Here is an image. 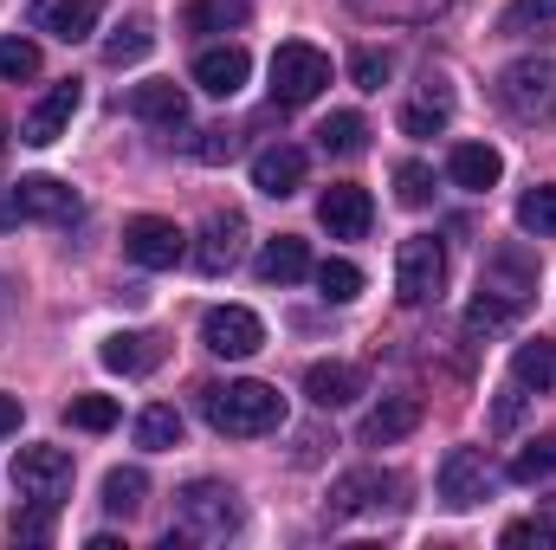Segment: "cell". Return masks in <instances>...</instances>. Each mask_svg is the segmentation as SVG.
<instances>
[{"instance_id": "obj_39", "label": "cell", "mask_w": 556, "mask_h": 550, "mask_svg": "<svg viewBox=\"0 0 556 550\" xmlns=\"http://www.w3.org/2000/svg\"><path fill=\"white\" fill-rule=\"evenodd\" d=\"M511 317H518V304H505V298H492V291H479L472 311H466L472 330H498V324H511Z\"/></svg>"}, {"instance_id": "obj_13", "label": "cell", "mask_w": 556, "mask_h": 550, "mask_svg": "<svg viewBox=\"0 0 556 550\" xmlns=\"http://www.w3.org/2000/svg\"><path fill=\"white\" fill-rule=\"evenodd\" d=\"M240 253H247V221L233 214V208H220V214H207L201 221V247H194V266L207 278L233 273L240 266Z\"/></svg>"}, {"instance_id": "obj_2", "label": "cell", "mask_w": 556, "mask_h": 550, "mask_svg": "<svg viewBox=\"0 0 556 550\" xmlns=\"http://www.w3.org/2000/svg\"><path fill=\"white\" fill-rule=\"evenodd\" d=\"M175 532H181V538H201V545L233 538V532H240V499H233V486H220V479H188V486L175 492Z\"/></svg>"}, {"instance_id": "obj_10", "label": "cell", "mask_w": 556, "mask_h": 550, "mask_svg": "<svg viewBox=\"0 0 556 550\" xmlns=\"http://www.w3.org/2000/svg\"><path fill=\"white\" fill-rule=\"evenodd\" d=\"M317 221H324L330 240H363V234L376 227V201H369V188H356V182H330V188L317 195Z\"/></svg>"}, {"instance_id": "obj_33", "label": "cell", "mask_w": 556, "mask_h": 550, "mask_svg": "<svg viewBox=\"0 0 556 550\" xmlns=\"http://www.w3.org/2000/svg\"><path fill=\"white\" fill-rule=\"evenodd\" d=\"M317 278V291L330 298V304H350V298H363V273L350 266V260H324V266H311Z\"/></svg>"}, {"instance_id": "obj_28", "label": "cell", "mask_w": 556, "mask_h": 550, "mask_svg": "<svg viewBox=\"0 0 556 550\" xmlns=\"http://www.w3.org/2000/svg\"><path fill=\"white\" fill-rule=\"evenodd\" d=\"M363 142H369V124H363L356 111H330V117L317 124V149H324V155H356Z\"/></svg>"}, {"instance_id": "obj_20", "label": "cell", "mask_w": 556, "mask_h": 550, "mask_svg": "<svg viewBox=\"0 0 556 550\" xmlns=\"http://www.w3.org/2000/svg\"><path fill=\"white\" fill-rule=\"evenodd\" d=\"M420 427V396H382L363 414V447H395Z\"/></svg>"}, {"instance_id": "obj_18", "label": "cell", "mask_w": 556, "mask_h": 550, "mask_svg": "<svg viewBox=\"0 0 556 550\" xmlns=\"http://www.w3.org/2000/svg\"><path fill=\"white\" fill-rule=\"evenodd\" d=\"M498 175H505V155L492 142H453V155H446V182L453 188L485 195V188H498Z\"/></svg>"}, {"instance_id": "obj_30", "label": "cell", "mask_w": 556, "mask_h": 550, "mask_svg": "<svg viewBox=\"0 0 556 550\" xmlns=\"http://www.w3.org/2000/svg\"><path fill=\"white\" fill-rule=\"evenodd\" d=\"M149 46H155L149 20H117L104 39V65H137V59H149Z\"/></svg>"}, {"instance_id": "obj_42", "label": "cell", "mask_w": 556, "mask_h": 550, "mask_svg": "<svg viewBox=\"0 0 556 550\" xmlns=\"http://www.w3.org/2000/svg\"><path fill=\"white\" fill-rule=\"evenodd\" d=\"M518 414H525V383H511V389L498 396V409H492V427H498V434H511V427H518Z\"/></svg>"}, {"instance_id": "obj_43", "label": "cell", "mask_w": 556, "mask_h": 550, "mask_svg": "<svg viewBox=\"0 0 556 550\" xmlns=\"http://www.w3.org/2000/svg\"><path fill=\"white\" fill-rule=\"evenodd\" d=\"M498 545L505 550H551V538H544V532H538V518H518V525H505V538H498Z\"/></svg>"}, {"instance_id": "obj_35", "label": "cell", "mask_w": 556, "mask_h": 550, "mask_svg": "<svg viewBox=\"0 0 556 550\" xmlns=\"http://www.w3.org/2000/svg\"><path fill=\"white\" fill-rule=\"evenodd\" d=\"M0 78H7V85L39 78V46H33V39H20V33H13V39H0Z\"/></svg>"}, {"instance_id": "obj_16", "label": "cell", "mask_w": 556, "mask_h": 550, "mask_svg": "<svg viewBox=\"0 0 556 550\" xmlns=\"http://www.w3.org/2000/svg\"><path fill=\"white\" fill-rule=\"evenodd\" d=\"M33 33L78 46L98 33V0H33Z\"/></svg>"}, {"instance_id": "obj_41", "label": "cell", "mask_w": 556, "mask_h": 550, "mask_svg": "<svg viewBox=\"0 0 556 550\" xmlns=\"http://www.w3.org/2000/svg\"><path fill=\"white\" fill-rule=\"evenodd\" d=\"M402 130H408V137H440V130H446V111L420 98V104H408V111H402Z\"/></svg>"}, {"instance_id": "obj_11", "label": "cell", "mask_w": 556, "mask_h": 550, "mask_svg": "<svg viewBox=\"0 0 556 550\" xmlns=\"http://www.w3.org/2000/svg\"><path fill=\"white\" fill-rule=\"evenodd\" d=\"M395 492H402V479H395V473H382V466H356V473H343V479L330 486V518L382 512V505H395Z\"/></svg>"}, {"instance_id": "obj_47", "label": "cell", "mask_w": 556, "mask_h": 550, "mask_svg": "<svg viewBox=\"0 0 556 550\" xmlns=\"http://www.w3.org/2000/svg\"><path fill=\"white\" fill-rule=\"evenodd\" d=\"M538 532L556 545V499H544V505H538Z\"/></svg>"}, {"instance_id": "obj_7", "label": "cell", "mask_w": 556, "mask_h": 550, "mask_svg": "<svg viewBox=\"0 0 556 550\" xmlns=\"http://www.w3.org/2000/svg\"><path fill=\"white\" fill-rule=\"evenodd\" d=\"M201 343H207L214 357H227V363H247V357L266 350V324H260V311H247V304H214V311L201 317Z\"/></svg>"}, {"instance_id": "obj_25", "label": "cell", "mask_w": 556, "mask_h": 550, "mask_svg": "<svg viewBox=\"0 0 556 550\" xmlns=\"http://www.w3.org/2000/svg\"><path fill=\"white\" fill-rule=\"evenodd\" d=\"M453 0H350V13L356 20H382V26H427V20H440Z\"/></svg>"}, {"instance_id": "obj_26", "label": "cell", "mask_w": 556, "mask_h": 550, "mask_svg": "<svg viewBox=\"0 0 556 550\" xmlns=\"http://www.w3.org/2000/svg\"><path fill=\"white\" fill-rule=\"evenodd\" d=\"M142 499H149V473L142 466H111L104 473V512L111 518H137Z\"/></svg>"}, {"instance_id": "obj_9", "label": "cell", "mask_w": 556, "mask_h": 550, "mask_svg": "<svg viewBox=\"0 0 556 550\" xmlns=\"http://www.w3.org/2000/svg\"><path fill=\"white\" fill-rule=\"evenodd\" d=\"M492 466H485V453L479 447H446V460H440V499L453 505V512H472V505H485L492 499Z\"/></svg>"}, {"instance_id": "obj_21", "label": "cell", "mask_w": 556, "mask_h": 550, "mask_svg": "<svg viewBox=\"0 0 556 550\" xmlns=\"http://www.w3.org/2000/svg\"><path fill=\"white\" fill-rule=\"evenodd\" d=\"M130 117L162 124V130H181V124H188V91H181L175 78H149V85L130 91Z\"/></svg>"}, {"instance_id": "obj_31", "label": "cell", "mask_w": 556, "mask_h": 550, "mask_svg": "<svg viewBox=\"0 0 556 550\" xmlns=\"http://www.w3.org/2000/svg\"><path fill=\"white\" fill-rule=\"evenodd\" d=\"M556 473V434H538V440H525L518 453H511V479L518 486H538V479H551Z\"/></svg>"}, {"instance_id": "obj_32", "label": "cell", "mask_w": 556, "mask_h": 550, "mask_svg": "<svg viewBox=\"0 0 556 550\" xmlns=\"http://www.w3.org/2000/svg\"><path fill=\"white\" fill-rule=\"evenodd\" d=\"M518 227L538 234V240H551L556 234V182H538L531 195H518Z\"/></svg>"}, {"instance_id": "obj_3", "label": "cell", "mask_w": 556, "mask_h": 550, "mask_svg": "<svg viewBox=\"0 0 556 550\" xmlns=\"http://www.w3.org/2000/svg\"><path fill=\"white\" fill-rule=\"evenodd\" d=\"M324 85H330V59H324L311 39H285L273 52V104L298 111V104L324 98Z\"/></svg>"}, {"instance_id": "obj_37", "label": "cell", "mask_w": 556, "mask_h": 550, "mask_svg": "<svg viewBox=\"0 0 556 550\" xmlns=\"http://www.w3.org/2000/svg\"><path fill=\"white\" fill-rule=\"evenodd\" d=\"M389 72H395V59H389V52H376V46H363V52L350 59V78H356L363 91H382V85H389Z\"/></svg>"}, {"instance_id": "obj_19", "label": "cell", "mask_w": 556, "mask_h": 550, "mask_svg": "<svg viewBox=\"0 0 556 550\" xmlns=\"http://www.w3.org/2000/svg\"><path fill=\"white\" fill-rule=\"evenodd\" d=\"M363 389H369V383H363L356 363H311V370H304V396H311V409H350Z\"/></svg>"}, {"instance_id": "obj_14", "label": "cell", "mask_w": 556, "mask_h": 550, "mask_svg": "<svg viewBox=\"0 0 556 550\" xmlns=\"http://www.w3.org/2000/svg\"><path fill=\"white\" fill-rule=\"evenodd\" d=\"M13 214L20 221H78V188L59 175H20L13 182Z\"/></svg>"}, {"instance_id": "obj_34", "label": "cell", "mask_w": 556, "mask_h": 550, "mask_svg": "<svg viewBox=\"0 0 556 550\" xmlns=\"http://www.w3.org/2000/svg\"><path fill=\"white\" fill-rule=\"evenodd\" d=\"M65 421L85 427V434H111V427H117V402H111V396H72Z\"/></svg>"}, {"instance_id": "obj_1", "label": "cell", "mask_w": 556, "mask_h": 550, "mask_svg": "<svg viewBox=\"0 0 556 550\" xmlns=\"http://www.w3.org/2000/svg\"><path fill=\"white\" fill-rule=\"evenodd\" d=\"M201 414H207L214 434L260 440V434L285 427V396H278L273 383H253V376H240V383H201Z\"/></svg>"}, {"instance_id": "obj_4", "label": "cell", "mask_w": 556, "mask_h": 550, "mask_svg": "<svg viewBox=\"0 0 556 550\" xmlns=\"http://www.w3.org/2000/svg\"><path fill=\"white\" fill-rule=\"evenodd\" d=\"M498 104L518 124H551L556 117V65L551 59H518L498 72Z\"/></svg>"}, {"instance_id": "obj_45", "label": "cell", "mask_w": 556, "mask_h": 550, "mask_svg": "<svg viewBox=\"0 0 556 550\" xmlns=\"http://www.w3.org/2000/svg\"><path fill=\"white\" fill-rule=\"evenodd\" d=\"M420 98H427V104H440V111H453V85H446L440 72H427V78H420Z\"/></svg>"}, {"instance_id": "obj_15", "label": "cell", "mask_w": 556, "mask_h": 550, "mask_svg": "<svg viewBox=\"0 0 556 550\" xmlns=\"http://www.w3.org/2000/svg\"><path fill=\"white\" fill-rule=\"evenodd\" d=\"M247 78H253L247 46H207V52L194 59V85H201L207 98H233V91H247Z\"/></svg>"}, {"instance_id": "obj_8", "label": "cell", "mask_w": 556, "mask_h": 550, "mask_svg": "<svg viewBox=\"0 0 556 550\" xmlns=\"http://www.w3.org/2000/svg\"><path fill=\"white\" fill-rule=\"evenodd\" d=\"M124 253L137 260L142 273H168V266L188 260V234H181L175 221H162V214H137V221L124 227Z\"/></svg>"}, {"instance_id": "obj_36", "label": "cell", "mask_w": 556, "mask_h": 550, "mask_svg": "<svg viewBox=\"0 0 556 550\" xmlns=\"http://www.w3.org/2000/svg\"><path fill=\"white\" fill-rule=\"evenodd\" d=\"M395 201H402V208H427V201H433V168H427V162H402V168H395Z\"/></svg>"}, {"instance_id": "obj_46", "label": "cell", "mask_w": 556, "mask_h": 550, "mask_svg": "<svg viewBox=\"0 0 556 550\" xmlns=\"http://www.w3.org/2000/svg\"><path fill=\"white\" fill-rule=\"evenodd\" d=\"M0 434H20V396L0 389Z\"/></svg>"}, {"instance_id": "obj_22", "label": "cell", "mask_w": 556, "mask_h": 550, "mask_svg": "<svg viewBox=\"0 0 556 550\" xmlns=\"http://www.w3.org/2000/svg\"><path fill=\"white\" fill-rule=\"evenodd\" d=\"M104 370H117V376H149L168 350H162V337L155 330H117V337H104Z\"/></svg>"}, {"instance_id": "obj_6", "label": "cell", "mask_w": 556, "mask_h": 550, "mask_svg": "<svg viewBox=\"0 0 556 550\" xmlns=\"http://www.w3.org/2000/svg\"><path fill=\"white\" fill-rule=\"evenodd\" d=\"M13 486H20V499H39V505L59 512V505L72 499V453H65V447H20Z\"/></svg>"}, {"instance_id": "obj_29", "label": "cell", "mask_w": 556, "mask_h": 550, "mask_svg": "<svg viewBox=\"0 0 556 550\" xmlns=\"http://www.w3.org/2000/svg\"><path fill=\"white\" fill-rule=\"evenodd\" d=\"M137 447H149V453L181 447V414L168 409V402H149V409L137 414Z\"/></svg>"}, {"instance_id": "obj_38", "label": "cell", "mask_w": 556, "mask_h": 550, "mask_svg": "<svg viewBox=\"0 0 556 550\" xmlns=\"http://www.w3.org/2000/svg\"><path fill=\"white\" fill-rule=\"evenodd\" d=\"M13 538H26V545H46L52 538V505H39V499H26L20 512H13V525H7Z\"/></svg>"}, {"instance_id": "obj_27", "label": "cell", "mask_w": 556, "mask_h": 550, "mask_svg": "<svg viewBox=\"0 0 556 550\" xmlns=\"http://www.w3.org/2000/svg\"><path fill=\"white\" fill-rule=\"evenodd\" d=\"M511 383H525V389H556V343L551 337H531V343H518V357H511Z\"/></svg>"}, {"instance_id": "obj_44", "label": "cell", "mask_w": 556, "mask_h": 550, "mask_svg": "<svg viewBox=\"0 0 556 550\" xmlns=\"http://www.w3.org/2000/svg\"><path fill=\"white\" fill-rule=\"evenodd\" d=\"M194 155H201V162H227V155H233V137H227V130H201Z\"/></svg>"}, {"instance_id": "obj_17", "label": "cell", "mask_w": 556, "mask_h": 550, "mask_svg": "<svg viewBox=\"0 0 556 550\" xmlns=\"http://www.w3.org/2000/svg\"><path fill=\"white\" fill-rule=\"evenodd\" d=\"M304 149L298 142H273V149H260L253 155V188L260 195H273V201H285V195H298L304 188Z\"/></svg>"}, {"instance_id": "obj_40", "label": "cell", "mask_w": 556, "mask_h": 550, "mask_svg": "<svg viewBox=\"0 0 556 550\" xmlns=\"http://www.w3.org/2000/svg\"><path fill=\"white\" fill-rule=\"evenodd\" d=\"M544 20H556V0H511L505 7V33H525V26H544Z\"/></svg>"}, {"instance_id": "obj_23", "label": "cell", "mask_w": 556, "mask_h": 550, "mask_svg": "<svg viewBox=\"0 0 556 550\" xmlns=\"http://www.w3.org/2000/svg\"><path fill=\"white\" fill-rule=\"evenodd\" d=\"M253 273L266 278V285H298V278L311 273V247H304L298 234H278V240H266V247H260Z\"/></svg>"}, {"instance_id": "obj_12", "label": "cell", "mask_w": 556, "mask_h": 550, "mask_svg": "<svg viewBox=\"0 0 556 550\" xmlns=\"http://www.w3.org/2000/svg\"><path fill=\"white\" fill-rule=\"evenodd\" d=\"M78 104H85V85L78 78H59L33 111H26V124H20V142H33V149H46V142H59L72 130V117H78Z\"/></svg>"}, {"instance_id": "obj_5", "label": "cell", "mask_w": 556, "mask_h": 550, "mask_svg": "<svg viewBox=\"0 0 556 550\" xmlns=\"http://www.w3.org/2000/svg\"><path fill=\"white\" fill-rule=\"evenodd\" d=\"M446 285V247L433 234H408L395 253V298L402 304H433Z\"/></svg>"}, {"instance_id": "obj_24", "label": "cell", "mask_w": 556, "mask_h": 550, "mask_svg": "<svg viewBox=\"0 0 556 550\" xmlns=\"http://www.w3.org/2000/svg\"><path fill=\"white\" fill-rule=\"evenodd\" d=\"M247 20H253V0H188V7H181V33H194V39L233 33V26H247Z\"/></svg>"}]
</instances>
